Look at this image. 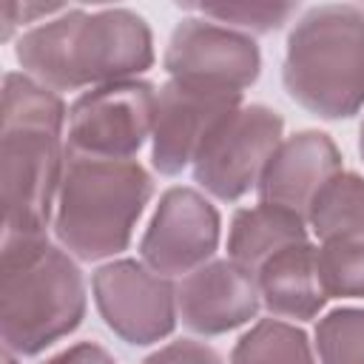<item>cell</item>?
Wrapping results in <instances>:
<instances>
[{
  "mask_svg": "<svg viewBox=\"0 0 364 364\" xmlns=\"http://www.w3.org/2000/svg\"><path fill=\"white\" fill-rule=\"evenodd\" d=\"M14 57L26 77L51 91L136 80L154 65L148 23L131 9H65L23 31Z\"/></svg>",
  "mask_w": 364,
  "mask_h": 364,
  "instance_id": "obj_2",
  "label": "cell"
},
{
  "mask_svg": "<svg viewBox=\"0 0 364 364\" xmlns=\"http://www.w3.org/2000/svg\"><path fill=\"white\" fill-rule=\"evenodd\" d=\"M85 279L65 247L37 239H3L0 338L14 355H37L82 324Z\"/></svg>",
  "mask_w": 364,
  "mask_h": 364,
  "instance_id": "obj_3",
  "label": "cell"
},
{
  "mask_svg": "<svg viewBox=\"0 0 364 364\" xmlns=\"http://www.w3.org/2000/svg\"><path fill=\"white\" fill-rule=\"evenodd\" d=\"M313 338L321 364H364V310H330L318 318Z\"/></svg>",
  "mask_w": 364,
  "mask_h": 364,
  "instance_id": "obj_19",
  "label": "cell"
},
{
  "mask_svg": "<svg viewBox=\"0 0 364 364\" xmlns=\"http://www.w3.org/2000/svg\"><path fill=\"white\" fill-rule=\"evenodd\" d=\"M284 139L279 111L250 102L228 114L205 139L193 159V179L205 193L236 202L259 185L262 171Z\"/></svg>",
  "mask_w": 364,
  "mask_h": 364,
  "instance_id": "obj_6",
  "label": "cell"
},
{
  "mask_svg": "<svg viewBox=\"0 0 364 364\" xmlns=\"http://www.w3.org/2000/svg\"><path fill=\"white\" fill-rule=\"evenodd\" d=\"M156 88L148 80H122L80 94L68 108L65 151L131 159L154 131Z\"/></svg>",
  "mask_w": 364,
  "mask_h": 364,
  "instance_id": "obj_7",
  "label": "cell"
},
{
  "mask_svg": "<svg viewBox=\"0 0 364 364\" xmlns=\"http://www.w3.org/2000/svg\"><path fill=\"white\" fill-rule=\"evenodd\" d=\"M154 193L136 159H105L65 151L54 210L60 247L82 262H100L131 245L134 228Z\"/></svg>",
  "mask_w": 364,
  "mask_h": 364,
  "instance_id": "obj_4",
  "label": "cell"
},
{
  "mask_svg": "<svg viewBox=\"0 0 364 364\" xmlns=\"http://www.w3.org/2000/svg\"><path fill=\"white\" fill-rule=\"evenodd\" d=\"M301 242H310L304 216L270 202H259L233 213L228 230V259L256 279L267 259Z\"/></svg>",
  "mask_w": 364,
  "mask_h": 364,
  "instance_id": "obj_15",
  "label": "cell"
},
{
  "mask_svg": "<svg viewBox=\"0 0 364 364\" xmlns=\"http://www.w3.org/2000/svg\"><path fill=\"white\" fill-rule=\"evenodd\" d=\"M68 6H60V3H51V6H46V3H6L3 6V40H9L11 37V31H14V26H23V23H31V20H37V17H54V14H60V11H65Z\"/></svg>",
  "mask_w": 364,
  "mask_h": 364,
  "instance_id": "obj_22",
  "label": "cell"
},
{
  "mask_svg": "<svg viewBox=\"0 0 364 364\" xmlns=\"http://www.w3.org/2000/svg\"><path fill=\"white\" fill-rule=\"evenodd\" d=\"M307 225L318 242L364 233V176L353 171L336 173L313 199Z\"/></svg>",
  "mask_w": 364,
  "mask_h": 364,
  "instance_id": "obj_16",
  "label": "cell"
},
{
  "mask_svg": "<svg viewBox=\"0 0 364 364\" xmlns=\"http://www.w3.org/2000/svg\"><path fill=\"white\" fill-rule=\"evenodd\" d=\"M65 119L68 108L57 91L17 71L3 77V239L46 236L65 168Z\"/></svg>",
  "mask_w": 364,
  "mask_h": 364,
  "instance_id": "obj_1",
  "label": "cell"
},
{
  "mask_svg": "<svg viewBox=\"0 0 364 364\" xmlns=\"http://www.w3.org/2000/svg\"><path fill=\"white\" fill-rule=\"evenodd\" d=\"M256 287L273 318L310 321L318 316L327 304V293L318 279L316 245L301 242L267 259L256 273Z\"/></svg>",
  "mask_w": 364,
  "mask_h": 364,
  "instance_id": "obj_14",
  "label": "cell"
},
{
  "mask_svg": "<svg viewBox=\"0 0 364 364\" xmlns=\"http://www.w3.org/2000/svg\"><path fill=\"white\" fill-rule=\"evenodd\" d=\"M222 219L219 210L193 188H168L142 233V262L171 279L188 276L208 264L219 247Z\"/></svg>",
  "mask_w": 364,
  "mask_h": 364,
  "instance_id": "obj_10",
  "label": "cell"
},
{
  "mask_svg": "<svg viewBox=\"0 0 364 364\" xmlns=\"http://www.w3.org/2000/svg\"><path fill=\"white\" fill-rule=\"evenodd\" d=\"M3 364H17V361H14V353L6 350V353H3Z\"/></svg>",
  "mask_w": 364,
  "mask_h": 364,
  "instance_id": "obj_24",
  "label": "cell"
},
{
  "mask_svg": "<svg viewBox=\"0 0 364 364\" xmlns=\"http://www.w3.org/2000/svg\"><path fill=\"white\" fill-rule=\"evenodd\" d=\"M91 290L102 321L125 344L148 347L176 327V287L145 262L114 259L102 264L91 279Z\"/></svg>",
  "mask_w": 364,
  "mask_h": 364,
  "instance_id": "obj_8",
  "label": "cell"
},
{
  "mask_svg": "<svg viewBox=\"0 0 364 364\" xmlns=\"http://www.w3.org/2000/svg\"><path fill=\"white\" fill-rule=\"evenodd\" d=\"M43 364H117V361L105 347H100L94 341H80V344L60 350L57 355H51Z\"/></svg>",
  "mask_w": 364,
  "mask_h": 364,
  "instance_id": "obj_23",
  "label": "cell"
},
{
  "mask_svg": "<svg viewBox=\"0 0 364 364\" xmlns=\"http://www.w3.org/2000/svg\"><path fill=\"white\" fill-rule=\"evenodd\" d=\"M230 364H316V358L304 330L282 318H262L239 336Z\"/></svg>",
  "mask_w": 364,
  "mask_h": 364,
  "instance_id": "obj_17",
  "label": "cell"
},
{
  "mask_svg": "<svg viewBox=\"0 0 364 364\" xmlns=\"http://www.w3.org/2000/svg\"><path fill=\"white\" fill-rule=\"evenodd\" d=\"M256 279L230 259H210L176 287V313L199 336L230 333L259 313Z\"/></svg>",
  "mask_w": 364,
  "mask_h": 364,
  "instance_id": "obj_12",
  "label": "cell"
},
{
  "mask_svg": "<svg viewBox=\"0 0 364 364\" xmlns=\"http://www.w3.org/2000/svg\"><path fill=\"white\" fill-rule=\"evenodd\" d=\"M242 105V91L168 80L156 91L154 131H151V162L162 176H176L193 165L199 148L210 131Z\"/></svg>",
  "mask_w": 364,
  "mask_h": 364,
  "instance_id": "obj_9",
  "label": "cell"
},
{
  "mask_svg": "<svg viewBox=\"0 0 364 364\" xmlns=\"http://www.w3.org/2000/svg\"><path fill=\"white\" fill-rule=\"evenodd\" d=\"M316 262L327 299H364V233L318 242Z\"/></svg>",
  "mask_w": 364,
  "mask_h": 364,
  "instance_id": "obj_18",
  "label": "cell"
},
{
  "mask_svg": "<svg viewBox=\"0 0 364 364\" xmlns=\"http://www.w3.org/2000/svg\"><path fill=\"white\" fill-rule=\"evenodd\" d=\"M142 364H222V355L202 341L179 338L151 353Z\"/></svg>",
  "mask_w": 364,
  "mask_h": 364,
  "instance_id": "obj_21",
  "label": "cell"
},
{
  "mask_svg": "<svg viewBox=\"0 0 364 364\" xmlns=\"http://www.w3.org/2000/svg\"><path fill=\"white\" fill-rule=\"evenodd\" d=\"M341 171V151L324 131H296L267 159L256 185L259 202L287 208L307 219L316 193Z\"/></svg>",
  "mask_w": 364,
  "mask_h": 364,
  "instance_id": "obj_13",
  "label": "cell"
},
{
  "mask_svg": "<svg viewBox=\"0 0 364 364\" xmlns=\"http://www.w3.org/2000/svg\"><path fill=\"white\" fill-rule=\"evenodd\" d=\"M282 82L321 119L355 117L364 108V11L347 3L307 9L287 34Z\"/></svg>",
  "mask_w": 364,
  "mask_h": 364,
  "instance_id": "obj_5",
  "label": "cell"
},
{
  "mask_svg": "<svg viewBox=\"0 0 364 364\" xmlns=\"http://www.w3.org/2000/svg\"><path fill=\"white\" fill-rule=\"evenodd\" d=\"M162 65L173 80L242 91L259 80L262 54L250 34L205 17H185L171 31Z\"/></svg>",
  "mask_w": 364,
  "mask_h": 364,
  "instance_id": "obj_11",
  "label": "cell"
},
{
  "mask_svg": "<svg viewBox=\"0 0 364 364\" xmlns=\"http://www.w3.org/2000/svg\"><path fill=\"white\" fill-rule=\"evenodd\" d=\"M193 9L205 20L236 28L242 34L276 31L296 14V3H222V6H193Z\"/></svg>",
  "mask_w": 364,
  "mask_h": 364,
  "instance_id": "obj_20",
  "label": "cell"
},
{
  "mask_svg": "<svg viewBox=\"0 0 364 364\" xmlns=\"http://www.w3.org/2000/svg\"><path fill=\"white\" fill-rule=\"evenodd\" d=\"M358 151H361V156H364V122H361V136H358Z\"/></svg>",
  "mask_w": 364,
  "mask_h": 364,
  "instance_id": "obj_25",
  "label": "cell"
}]
</instances>
